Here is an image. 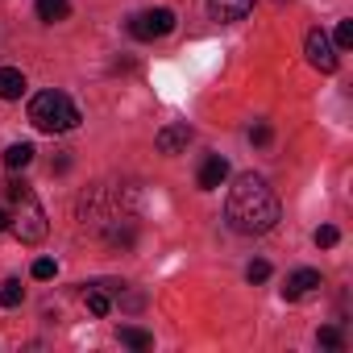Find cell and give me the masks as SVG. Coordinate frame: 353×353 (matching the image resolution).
<instances>
[{
  "instance_id": "cell-1",
  "label": "cell",
  "mask_w": 353,
  "mask_h": 353,
  "mask_svg": "<svg viewBox=\"0 0 353 353\" xmlns=\"http://www.w3.org/2000/svg\"><path fill=\"white\" fill-rule=\"evenodd\" d=\"M225 216L237 233L245 237H262L279 225V196L270 192V183L262 174H237V183L229 188V204H225Z\"/></svg>"
},
{
  "instance_id": "cell-2",
  "label": "cell",
  "mask_w": 353,
  "mask_h": 353,
  "mask_svg": "<svg viewBox=\"0 0 353 353\" xmlns=\"http://www.w3.org/2000/svg\"><path fill=\"white\" fill-rule=\"evenodd\" d=\"M30 121L38 133H71L79 125V108L63 92H38L30 100Z\"/></svg>"
},
{
  "instance_id": "cell-3",
  "label": "cell",
  "mask_w": 353,
  "mask_h": 353,
  "mask_svg": "<svg viewBox=\"0 0 353 353\" xmlns=\"http://www.w3.org/2000/svg\"><path fill=\"white\" fill-rule=\"evenodd\" d=\"M13 204H17V216H13V225H9V229H13V233L26 241V245L42 241L50 225H46V208L38 204V196L30 192V196H21V200H13Z\"/></svg>"
},
{
  "instance_id": "cell-4",
  "label": "cell",
  "mask_w": 353,
  "mask_h": 353,
  "mask_svg": "<svg viewBox=\"0 0 353 353\" xmlns=\"http://www.w3.org/2000/svg\"><path fill=\"white\" fill-rule=\"evenodd\" d=\"M170 30H174V13H170V9H145V13H137V17L129 21V34H133L137 42L166 38Z\"/></svg>"
},
{
  "instance_id": "cell-5",
  "label": "cell",
  "mask_w": 353,
  "mask_h": 353,
  "mask_svg": "<svg viewBox=\"0 0 353 353\" xmlns=\"http://www.w3.org/2000/svg\"><path fill=\"white\" fill-rule=\"evenodd\" d=\"M307 63H312L316 71H324V75L336 71V46L328 42L324 30H312V34H307Z\"/></svg>"
},
{
  "instance_id": "cell-6",
  "label": "cell",
  "mask_w": 353,
  "mask_h": 353,
  "mask_svg": "<svg viewBox=\"0 0 353 353\" xmlns=\"http://www.w3.org/2000/svg\"><path fill=\"white\" fill-rule=\"evenodd\" d=\"M188 141H192V129H188V125H166V129H158V137H154L158 154H183Z\"/></svg>"
},
{
  "instance_id": "cell-7",
  "label": "cell",
  "mask_w": 353,
  "mask_h": 353,
  "mask_svg": "<svg viewBox=\"0 0 353 353\" xmlns=\"http://www.w3.org/2000/svg\"><path fill=\"white\" fill-rule=\"evenodd\" d=\"M320 287V270H295V274H287V283H283V299H303V295H312Z\"/></svg>"
},
{
  "instance_id": "cell-8",
  "label": "cell",
  "mask_w": 353,
  "mask_h": 353,
  "mask_svg": "<svg viewBox=\"0 0 353 353\" xmlns=\"http://www.w3.org/2000/svg\"><path fill=\"white\" fill-rule=\"evenodd\" d=\"M225 179H229V162H225L221 154H212V158H208V162L200 166V179H196V183H200L204 192H216V188H221Z\"/></svg>"
},
{
  "instance_id": "cell-9",
  "label": "cell",
  "mask_w": 353,
  "mask_h": 353,
  "mask_svg": "<svg viewBox=\"0 0 353 353\" xmlns=\"http://www.w3.org/2000/svg\"><path fill=\"white\" fill-rule=\"evenodd\" d=\"M254 9V0H208V13L216 21H241Z\"/></svg>"
},
{
  "instance_id": "cell-10",
  "label": "cell",
  "mask_w": 353,
  "mask_h": 353,
  "mask_svg": "<svg viewBox=\"0 0 353 353\" xmlns=\"http://www.w3.org/2000/svg\"><path fill=\"white\" fill-rule=\"evenodd\" d=\"M26 92V75L17 67H0V100H17Z\"/></svg>"
},
{
  "instance_id": "cell-11",
  "label": "cell",
  "mask_w": 353,
  "mask_h": 353,
  "mask_svg": "<svg viewBox=\"0 0 353 353\" xmlns=\"http://www.w3.org/2000/svg\"><path fill=\"white\" fill-rule=\"evenodd\" d=\"M38 17L42 21H67L71 17V0H38Z\"/></svg>"
},
{
  "instance_id": "cell-12",
  "label": "cell",
  "mask_w": 353,
  "mask_h": 353,
  "mask_svg": "<svg viewBox=\"0 0 353 353\" xmlns=\"http://www.w3.org/2000/svg\"><path fill=\"white\" fill-rule=\"evenodd\" d=\"M34 162V145L30 141H13L9 150H5V166L9 170H21V166H30Z\"/></svg>"
},
{
  "instance_id": "cell-13",
  "label": "cell",
  "mask_w": 353,
  "mask_h": 353,
  "mask_svg": "<svg viewBox=\"0 0 353 353\" xmlns=\"http://www.w3.org/2000/svg\"><path fill=\"white\" fill-rule=\"evenodd\" d=\"M21 299H26L21 279H5V283H0V307H17Z\"/></svg>"
},
{
  "instance_id": "cell-14",
  "label": "cell",
  "mask_w": 353,
  "mask_h": 353,
  "mask_svg": "<svg viewBox=\"0 0 353 353\" xmlns=\"http://www.w3.org/2000/svg\"><path fill=\"white\" fill-rule=\"evenodd\" d=\"M121 341H125L129 349H150V345H154V336H150L145 328H121Z\"/></svg>"
},
{
  "instance_id": "cell-15",
  "label": "cell",
  "mask_w": 353,
  "mask_h": 353,
  "mask_svg": "<svg viewBox=\"0 0 353 353\" xmlns=\"http://www.w3.org/2000/svg\"><path fill=\"white\" fill-rule=\"evenodd\" d=\"M88 312H92V316H108V312H112V299H108L104 291H88Z\"/></svg>"
},
{
  "instance_id": "cell-16",
  "label": "cell",
  "mask_w": 353,
  "mask_h": 353,
  "mask_svg": "<svg viewBox=\"0 0 353 353\" xmlns=\"http://www.w3.org/2000/svg\"><path fill=\"white\" fill-rule=\"evenodd\" d=\"M332 42H336L341 50H349V46H353V21H341V26H336V38H332Z\"/></svg>"
},
{
  "instance_id": "cell-17",
  "label": "cell",
  "mask_w": 353,
  "mask_h": 353,
  "mask_svg": "<svg viewBox=\"0 0 353 353\" xmlns=\"http://www.w3.org/2000/svg\"><path fill=\"white\" fill-rule=\"evenodd\" d=\"M341 241V233L332 229V225H324V229H316V245H324V250H332Z\"/></svg>"
},
{
  "instance_id": "cell-18",
  "label": "cell",
  "mask_w": 353,
  "mask_h": 353,
  "mask_svg": "<svg viewBox=\"0 0 353 353\" xmlns=\"http://www.w3.org/2000/svg\"><path fill=\"white\" fill-rule=\"evenodd\" d=\"M54 270H59V266H54L50 258H38V262H34V279H38V283H46V279H54Z\"/></svg>"
},
{
  "instance_id": "cell-19",
  "label": "cell",
  "mask_w": 353,
  "mask_h": 353,
  "mask_svg": "<svg viewBox=\"0 0 353 353\" xmlns=\"http://www.w3.org/2000/svg\"><path fill=\"white\" fill-rule=\"evenodd\" d=\"M245 279H250V283H266V279H270V262H250Z\"/></svg>"
},
{
  "instance_id": "cell-20",
  "label": "cell",
  "mask_w": 353,
  "mask_h": 353,
  "mask_svg": "<svg viewBox=\"0 0 353 353\" xmlns=\"http://www.w3.org/2000/svg\"><path fill=\"white\" fill-rule=\"evenodd\" d=\"M320 345H328V349H341V345H345L341 328H320Z\"/></svg>"
},
{
  "instance_id": "cell-21",
  "label": "cell",
  "mask_w": 353,
  "mask_h": 353,
  "mask_svg": "<svg viewBox=\"0 0 353 353\" xmlns=\"http://www.w3.org/2000/svg\"><path fill=\"white\" fill-rule=\"evenodd\" d=\"M250 137H254V145H266V141H270V125H254Z\"/></svg>"
},
{
  "instance_id": "cell-22",
  "label": "cell",
  "mask_w": 353,
  "mask_h": 353,
  "mask_svg": "<svg viewBox=\"0 0 353 353\" xmlns=\"http://www.w3.org/2000/svg\"><path fill=\"white\" fill-rule=\"evenodd\" d=\"M9 225H13V216H9V212H5V208H0V233H5V229H9Z\"/></svg>"
}]
</instances>
